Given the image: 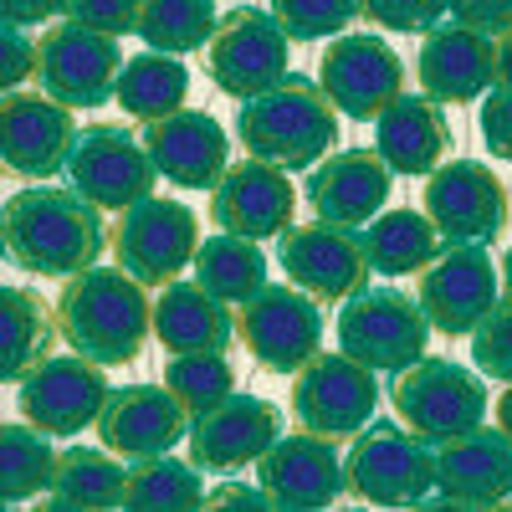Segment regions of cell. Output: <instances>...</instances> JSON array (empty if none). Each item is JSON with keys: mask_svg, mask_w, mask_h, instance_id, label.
<instances>
[{"mask_svg": "<svg viewBox=\"0 0 512 512\" xmlns=\"http://www.w3.org/2000/svg\"><path fill=\"white\" fill-rule=\"evenodd\" d=\"M103 205L77 190L26 185L6 200V251L31 277H77L108 251Z\"/></svg>", "mask_w": 512, "mask_h": 512, "instance_id": "cell-1", "label": "cell"}, {"mask_svg": "<svg viewBox=\"0 0 512 512\" xmlns=\"http://www.w3.org/2000/svg\"><path fill=\"white\" fill-rule=\"evenodd\" d=\"M57 323L67 349L98 364H134L154 333V303L149 287L123 267H88L77 277H62Z\"/></svg>", "mask_w": 512, "mask_h": 512, "instance_id": "cell-2", "label": "cell"}, {"mask_svg": "<svg viewBox=\"0 0 512 512\" xmlns=\"http://www.w3.org/2000/svg\"><path fill=\"white\" fill-rule=\"evenodd\" d=\"M338 113L328 93L318 88V77L287 72L277 88L256 93L236 113V139L246 154L282 164V169H313L338 149Z\"/></svg>", "mask_w": 512, "mask_h": 512, "instance_id": "cell-3", "label": "cell"}, {"mask_svg": "<svg viewBox=\"0 0 512 512\" xmlns=\"http://www.w3.org/2000/svg\"><path fill=\"white\" fill-rule=\"evenodd\" d=\"M344 487L369 507H420L436 492V441L395 415L369 420L344 456Z\"/></svg>", "mask_w": 512, "mask_h": 512, "instance_id": "cell-4", "label": "cell"}, {"mask_svg": "<svg viewBox=\"0 0 512 512\" xmlns=\"http://www.w3.org/2000/svg\"><path fill=\"white\" fill-rule=\"evenodd\" d=\"M487 374L482 369H466L456 359H415L410 369L395 374V390H390V405L395 415L420 431L425 441H456L466 431H477L487 420Z\"/></svg>", "mask_w": 512, "mask_h": 512, "instance_id": "cell-5", "label": "cell"}, {"mask_svg": "<svg viewBox=\"0 0 512 512\" xmlns=\"http://www.w3.org/2000/svg\"><path fill=\"white\" fill-rule=\"evenodd\" d=\"M195 251H200V226H195V210L185 200L149 195L139 205L118 210L113 262L128 277H139L144 287L180 282L185 267H195Z\"/></svg>", "mask_w": 512, "mask_h": 512, "instance_id": "cell-6", "label": "cell"}, {"mask_svg": "<svg viewBox=\"0 0 512 512\" xmlns=\"http://www.w3.org/2000/svg\"><path fill=\"white\" fill-rule=\"evenodd\" d=\"M338 344H344V354L364 359L369 369L400 374L431 349V318H425L420 297L400 287H364L338 313Z\"/></svg>", "mask_w": 512, "mask_h": 512, "instance_id": "cell-7", "label": "cell"}, {"mask_svg": "<svg viewBox=\"0 0 512 512\" xmlns=\"http://www.w3.org/2000/svg\"><path fill=\"white\" fill-rule=\"evenodd\" d=\"M420 200L446 246H492L512 221L507 185L482 159H441L425 175Z\"/></svg>", "mask_w": 512, "mask_h": 512, "instance_id": "cell-8", "label": "cell"}, {"mask_svg": "<svg viewBox=\"0 0 512 512\" xmlns=\"http://www.w3.org/2000/svg\"><path fill=\"white\" fill-rule=\"evenodd\" d=\"M379 410V379L354 354H313L292 374V415L303 431L354 441Z\"/></svg>", "mask_w": 512, "mask_h": 512, "instance_id": "cell-9", "label": "cell"}, {"mask_svg": "<svg viewBox=\"0 0 512 512\" xmlns=\"http://www.w3.org/2000/svg\"><path fill=\"white\" fill-rule=\"evenodd\" d=\"M323 303L303 287H262L236 308V338L267 374H297L313 354H323Z\"/></svg>", "mask_w": 512, "mask_h": 512, "instance_id": "cell-10", "label": "cell"}, {"mask_svg": "<svg viewBox=\"0 0 512 512\" xmlns=\"http://www.w3.org/2000/svg\"><path fill=\"white\" fill-rule=\"evenodd\" d=\"M318 88L344 118L374 123L405 93V62L379 31H344L328 41L318 62Z\"/></svg>", "mask_w": 512, "mask_h": 512, "instance_id": "cell-11", "label": "cell"}, {"mask_svg": "<svg viewBox=\"0 0 512 512\" xmlns=\"http://www.w3.org/2000/svg\"><path fill=\"white\" fill-rule=\"evenodd\" d=\"M41 62H36V88L52 93L57 103H67L72 113H93L118 93V72H123V52L118 36L88 31L77 21H62L52 31H41Z\"/></svg>", "mask_w": 512, "mask_h": 512, "instance_id": "cell-12", "label": "cell"}, {"mask_svg": "<svg viewBox=\"0 0 512 512\" xmlns=\"http://www.w3.org/2000/svg\"><path fill=\"white\" fill-rule=\"evenodd\" d=\"M113 395V384L103 374L98 359L88 354H52L41 359L21 384H16V405H21V420L41 425L47 436L67 441L77 431H88V425H98L103 405Z\"/></svg>", "mask_w": 512, "mask_h": 512, "instance_id": "cell-13", "label": "cell"}, {"mask_svg": "<svg viewBox=\"0 0 512 512\" xmlns=\"http://www.w3.org/2000/svg\"><path fill=\"white\" fill-rule=\"evenodd\" d=\"M277 262H282V277L292 287H303L318 303H338V308H344L354 292H364L369 277H374L359 231L318 221V216L308 226H287L277 236Z\"/></svg>", "mask_w": 512, "mask_h": 512, "instance_id": "cell-14", "label": "cell"}, {"mask_svg": "<svg viewBox=\"0 0 512 512\" xmlns=\"http://www.w3.org/2000/svg\"><path fill=\"white\" fill-rule=\"evenodd\" d=\"M67 180L77 195H88L103 210H128L154 195L159 169L149 159V144H139L118 123H88L77 128V144L67 154Z\"/></svg>", "mask_w": 512, "mask_h": 512, "instance_id": "cell-15", "label": "cell"}, {"mask_svg": "<svg viewBox=\"0 0 512 512\" xmlns=\"http://www.w3.org/2000/svg\"><path fill=\"white\" fill-rule=\"evenodd\" d=\"M287 47H292V36L282 31L272 11L236 6L216 26V36H210V82L226 98L246 103L287 77Z\"/></svg>", "mask_w": 512, "mask_h": 512, "instance_id": "cell-16", "label": "cell"}, {"mask_svg": "<svg viewBox=\"0 0 512 512\" xmlns=\"http://www.w3.org/2000/svg\"><path fill=\"white\" fill-rule=\"evenodd\" d=\"M420 308L436 333L466 338L502 303V267L487 246H441V256L420 272Z\"/></svg>", "mask_w": 512, "mask_h": 512, "instance_id": "cell-17", "label": "cell"}, {"mask_svg": "<svg viewBox=\"0 0 512 512\" xmlns=\"http://www.w3.org/2000/svg\"><path fill=\"white\" fill-rule=\"evenodd\" d=\"M77 144L72 108L57 103L52 93H26L11 88L0 103V154L6 169L21 180H52L67 169V154Z\"/></svg>", "mask_w": 512, "mask_h": 512, "instance_id": "cell-18", "label": "cell"}, {"mask_svg": "<svg viewBox=\"0 0 512 512\" xmlns=\"http://www.w3.org/2000/svg\"><path fill=\"white\" fill-rule=\"evenodd\" d=\"M431 507H502L512 502V436L502 425H477L436 446V497Z\"/></svg>", "mask_w": 512, "mask_h": 512, "instance_id": "cell-19", "label": "cell"}, {"mask_svg": "<svg viewBox=\"0 0 512 512\" xmlns=\"http://www.w3.org/2000/svg\"><path fill=\"white\" fill-rule=\"evenodd\" d=\"M277 436H282V415H277L272 400H262V395H231L216 410L195 415L185 446H190V461L200 466V472L231 477V472H241V466L262 461V451Z\"/></svg>", "mask_w": 512, "mask_h": 512, "instance_id": "cell-20", "label": "cell"}, {"mask_svg": "<svg viewBox=\"0 0 512 512\" xmlns=\"http://www.w3.org/2000/svg\"><path fill=\"white\" fill-rule=\"evenodd\" d=\"M292 216H297V190L287 180V169L256 154L231 164L221 185L210 190V221H216V231H231V236L267 241V236H282Z\"/></svg>", "mask_w": 512, "mask_h": 512, "instance_id": "cell-21", "label": "cell"}, {"mask_svg": "<svg viewBox=\"0 0 512 512\" xmlns=\"http://www.w3.org/2000/svg\"><path fill=\"white\" fill-rule=\"evenodd\" d=\"M415 77L436 103H482L497 88V36L461 26V21L425 31Z\"/></svg>", "mask_w": 512, "mask_h": 512, "instance_id": "cell-22", "label": "cell"}, {"mask_svg": "<svg viewBox=\"0 0 512 512\" xmlns=\"http://www.w3.org/2000/svg\"><path fill=\"white\" fill-rule=\"evenodd\" d=\"M144 144L159 180L180 190H216L231 169V134L200 108H180L144 123Z\"/></svg>", "mask_w": 512, "mask_h": 512, "instance_id": "cell-23", "label": "cell"}, {"mask_svg": "<svg viewBox=\"0 0 512 512\" xmlns=\"http://www.w3.org/2000/svg\"><path fill=\"white\" fill-rule=\"evenodd\" d=\"M256 482H262L277 507L292 512H313V507H333L344 497V461H338L333 436L318 431H297V436H277L262 461H256Z\"/></svg>", "mask_w": 512, "mask_h": 512, "instance_id": "cell-24", "label": "cell"}, {"mask_svg": "<svg viewBox=\"0 0 512 512\" xmlns=\"http://www.w3.org/2000/svg\"><path fill=\"white\" fill-rule=\"evenodd\" d=\"M190 410L175 400V390L159 384H123L108 395L103 415H98V441L128 461L139 456H159L169 446H180L190 436Z\"/></svg>", "mask_w": 512, "mask_h": 512, "instance_id": "cell-25", "label": "cell"}, {"mask_svg": "<svg viewBox=\"0 0 512 512\" xmlns=\"http://www.w3.org/2000/svg\"><path fill=\"white\" fill-rule=\"evenodd\" d=\"M390 180H395V169L379 159V149H333L328 159H318L308 169L303 200L313 205L318 221L359 231L384 210V200H390Z\"/></svg>", "mask_w": 512, "mask_h": 512, "instance_id": "cell-26", "label": "cell"}, {"mask_svg": "<svg viewBox=\"0 0 512 512\" xmlns=\"http://www.w3.org/2000/svg\"><path fill=\"white\" fill-rule=\"evenodd\" d=\"M374 149L395 175H431L451 154V123L431 93H400L374 118Z\"/></svg>", "mask_w": 512, "mask_h": 512, "instance_id": "cell-27", "label": "cell"}, {"mask_svg": "<svg viewBox=\"0 0 512 512\" xmlns=\"http://www.w3.org/2000/svg\"><path fill=\"white\" fill-rule=\"evenodd\" d=\"M154 338L169 354L226 349L236 338V308L205 292L200 282H169L154 297Z\"/></svg>", "mask_w": 512, "mask_h": 512, "instance_id": "cell-28", "label": "cell"}, {"mask_svg": "<svg viewBox=\"0 0 512 512\" xmlns=\"http://www.w3.org/2000/svg\"><path fill=\"white\" fill-rule=\"evenodd\" d=\"M0 379L6 384H21L41 359H52V338L62 333V323H57V303H47L41 292H31V287H6L0 292Z\"/></svg>", "mask_w": 512, "mask_h": 512, "instance_id": "cell-29", "label": "cell"}, {"mask_svg": "<svg viewBox=\"0 0 512 512\" xmlns=\"http://www.w3.org/2000/svg\"><path fill=\"white\" fill-rule=\"evenodd\" d=\"M374 277H420L441 256V231L425 210H379L359 231Z\"/></svg>", "mask_w": 512, "mask_h": 512, "instance_id": "cell-30", "label": "cell"}, {"mask_svg": "<svg viewBox=\"0 0 512 512\" xmlns=\"http://www.w3.org/2000/svg\"><path fill=\"white\" fill-rule=\"evenodd\" d=\"M123 487H128V466L118 461V451L108 446H67L57 461V482L47 507L62 512H103V507H123Z\"/></svg>", "mask_w": 512, "mask_h": 512, "instance_id": "cell-31", "label": "cell"}, {"mask_svg": "<svg viewBox=\"0 0 512 512\" xmlns=\"http://www.w3.org/2000/svg\"><path fill=\"white\" fill-rule=\"evenodd\" d=\"M118 108L134 118V123H154L164 113H180L190 98V67L169 52H144V57H128L118 72Z\"/></svg>", "mask_w": 512, "mask_h": 512, "instance_id": "cell-32", "label": "cell"}, {"mask_svg": "<svg viewBox=\"0 0 512 512\" xmlns=\"http://www.w3.org/2000/svg\"><path fill=\"white\" fill-rule=\"evenodd\" d=\"M195 282L205 292H216L221 303L241 308L246 297H256L267 287V256L251 236H231V231L205 236L195 251Z\"/></svg>", "mask_w": 512, "mask_h": 512, "instance_id": "cell-33", "label": "cell"}, {"mask_svg": "<svg viewBox=\"0 0 512 512\" xmlns=\"http://www.w3.org/2000/svg\"><path fill=\"white\" fill-rule=\"evenodd\" d=\"M52 441L57 436H47L31 420H16V425L0 431V497H6L11 507H21V502H31L41 492H52L57 461H62V451Z\"/></svg>", "mask_w": 512, "mask_h": 512, "instance_id": "cell-34", "label": "cell"}, {"mask_svg": "<svg viewBox=\"0 0 512 512\" xmlns=\"http://www.w3.org/2000/svg\"><path fill=\"white\" fill-rule=\"evenodd\" d=\"M123 507H134V512H185V507H205L200 466H195V461H175L169 451L139 456L134 466H128Z\"/></svg>", "mask_w": 512, "mask_h": 512, "instance_id": "cell-35", "label": "cell"}, {"mask_svg": "<svg viewBox=\"0 0 512 512\" xmlns=\"http://www.w3.org/2000/svg\"><path fill=\"white\" fill-rule=\"evenodd\" d=\"M221 16H216V0H139V31L154 52L169 57H185L195 47H210Z\"/></svg>", "mask_w": 512, "mask_h": 512, "instance_id": "cell-36", "label": "cell"}, {"mask_svg": "<svg viewBox=\"0 0 512 512\" xmlns=\"http://www.w3.org/2000/svg\"><path fill=\"white\" fill-rule=\"evenodd\" d=\"M164 384L175 390V400L190 415L216 410L221 400L236 395V369L226 359V349H205V354H175L164 364Z\"/></svg>", "mask_w": 512, "mask_h": 512, "instance_id": "cell-37", "label": "cell"}, {"mask_svg": "<svg viewBox=\"0 0 512 512\" xmlns=\"http://www.w3.org/2000/svg\"><path fill=\"white\" fill-rule=\"evenodd\" d=\"M272 16L292 41H323L344 36L359 16V0H272Z\"/></svg>", "mask_w": 512, "mask_h": 512, "instance_id": "cell-38", "label": "cell"}, {"mask_svg": "<svg viewBox=\"0 0 512 512\" xmlns=\"http://www.w3.org/2000/svg\"><path fill=\"white\" fill-rule=\"evenodd\" d=\"M359 16L374 31L425 36V31L441 26V16H451V0H359Z\"/></svg>", "mask_w": 512, "mask_h": 512, "instance_id": "cell-39", "label": "cell"}, {"mask_svg": "<svg viewBox=\"0 0 512 512\" xmlns=\"http://www.w3.org/2000/svg\"><path fill=\"white\" fill-rule=\"evenodd\" d=\"M472 364L487 379L512 384V297H502V303L477 323V333H472Z\"/></svg>", "mask_w": 512, "mask_h": 512, "instance_id": "cell-40", "label": "cell"}, {"mask_svg": "<svg viewBox=\"0 0 512 512\" xmlns=\"http://www.w3.org/2000/svg\"><path fill=\"white\" fill-rule=\"evenodd\" d=\"M67 21L103 31V36H134L139 31V0H67Z\"/></svg>", "mask_w": 512, "mask_h": 512, "instance_id": "cell-41", "label": "cell"}, {"mask_svg": "<svg viewBox=\"0 0 512 512\" xmlns=\"http://www.w3.org/2000/svg\"><path fill=\"white\" fill-rule=\"evenodd\" d=\"M36 62H41V41H31L26 26L6 21V31H0V67H6L0 77H6V93L21 88L26 77H36Z\"/></svg>", "mask_w": 512, "mask_h": 512, "instance_id": "cell-42", "label": "cell"}, {"mask_svg": "<svg viewBox=\"0 0 512 512\" xmlns=\"http://www.w3.org/2000/svg\"><path fill=\"white\" fill-rule=\"evenodd\" d=\"M477 123H482V144H487V154H497V159L512 164V88H492V93L482 98Z\"/></svg>", "mask_w": 512, "mask_h": 512, "instance_id": "cell-43", "label": "cell"}, {"mask_svg": "<svg viewBox=\"0 0 512 512\" xmlns=\"http://www.w3.org/2000/svg\"><path fill=\"white\" fill-rule=\"evenodd\" d=\"M451 21L502 36V31H512V0H451Z\"/></svg>", "mask_w": 512, "mask_h": 512, "instance_id": "cell-44", "label": "cell"}, {"mask_svg": "<svg viewBox=\"0 0 512 512\" xmlns=\"http://www.w3.org/2000/svg\"><path fill=\"white\" fill-rule=\"evenodd\" d=\"M6 6V21L16 26H41L52 16H67V0H0Z\"/></svg>", "mask_w": 512, "mask_h": 512, "instance_id": "cell-45", "label": "cell"}, {"mask_svg": "<svg viewBox=\"0 0 512 512\" xmlns=\"http://www.w3.org/2000/svg\"><path fill=\"white\" fill-rule=\"evenodd\" d=\"M205 507H277V497L256 482V487H221V492H210Z\"/></svg>", "mask_w": 512, "mask_h": 512, "instance_id": "cell-46", "label": "cell"}, {"mask_svg": "<svg viewBox=\"0 0 512 512\" xmlns=\"http://www.w3.org/2000/svg\"><path fill=\"white\" fill-rule=\"evenodd\" d=\"M497 88H512V31L497 36Z\"/></svg>", "mask_w": 512, "mask_h": 512, "instance_id": "cell-47", "label": "cell"}, {"mask_svg": "<svg viewBox=\"0 0 512 512\" xmlns=\"http://www.w3.org/2000/svg\"><path fill=\"white\" fill-rule=\"evenodd\" d=\"M497 425H502V431L512 436V384H507V390L497 395Z\"/></svg>", "mask_w": 512, "mask_h": 512, "instance_id": "cell-48", "label": "cell"}, {"mask_svg": "<svg viewBox=\"0 0 512 512\" xmlns=\"http://www.w3.org/2000/svg\"><path fill=\"white\" fill-rule=\"evenodd\" d=\"M497 267H502V292L512 297V246L502 251V262H497Z\"/></svg>", "mask_w": 512, "mask_h": 512, "instance_id": "cell-49", "label": "cell"}]
</instances>
